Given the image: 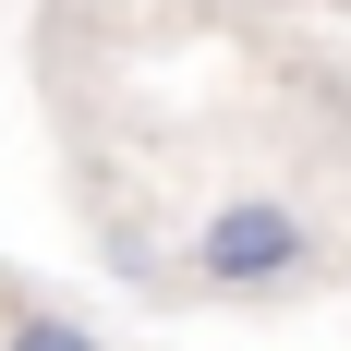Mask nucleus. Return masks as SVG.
<instances>
[{"instance_id": "f257e3e1", "label": "nucleus", "mask_w": 351, "mask_h": 351, "mask_svg": "<svg viewBox=\"0 0 351 351\" xmlns=\"http://www.w3.org/2000/svg\"><path fill=\"white\" fill-rule=\"evenodd\" d=\"M315 267V230L291 206H267V194H243V206H218L206 230H194V279L206 291H279Z\"/></svg>"}, {"instance_id": "f03ea898", "label": "nucleus", "mask_w": 351, "mask_h": 351, "mask_svg": "<svg viewBox=\"0 0 351 351\" xmlns=\"http://www.w3.org/2000/svg\"><path fill=\"white\" fill-rule=\"evenodd\" d=\"M0 351H109V339H85V327H73V315H25V327H12V339H0Z\"/></svg>"}]
</instances>
